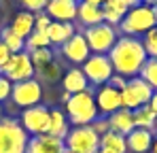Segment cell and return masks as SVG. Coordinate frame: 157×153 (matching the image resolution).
Wrapping results in <instances>:
<instances>
[{"label": "cell", "instance_id": "obj_33", "mask_svg": "<svg viewBox=\"0 0 157 153\" xmlns=\"http://www.w3.org/2000/svg\"><path fill=\"white\" fill-rule=\"evenodd\" d=\"M51 17L45 13V11H40V13H34V30H38V32H47V28L51 26Z\"/></svg>", "mask_w": 157, "mask_h": 153}, {"label": "cell", "instance_id": "obj_42", "mask_svg": "<svg viewBox=\"0 0 157 153\" xmlns=\"http://www.w3.org/2000/svg\"><path fill=\"white\" fill-rule=\"evenodd\" d=\"M151 149H153V153H157V138L153 140V147H151Z\"/></svg>", "mask_w": 157, "mask_h": 153}, {"label": "cell", "instance_id": "obj_41", "mask_svg": "<svg viewBox=\"0 0 157 153\" xmlns=\"http://www.w3.org/2000/svg\"><path fill=\"white\" fill-rule=\"evenodd\" d=\"M140 4H147V6H157V0H140Z\"/></svg>", "mask_w": 157, "mask_h": 153}, {"label": "cell", "instance_id": "obj_39", "mask_svg": "<svg viewBox=\"0 0 157 153\" xmlns=\"http://www.w3.org/2000/svg\"><path fill=\"white\" fill-rule=\"evenodd\" d=\"M125 4H128V9H132V6H138L140 4V0H123Z\"/></svg>", "mask_w": 157, "mask_h": 153}, {"label": "cell", "instance_id": "obj_22", "mask_svg": "<svg viewBox=\"0 0 157 153\" xmlns=\"http://www.w3.org/2000/svg\"><path fill=\"white\" fill-rule=\"evenodd\" d=\"M72 34H77L75 24H62V22H51V26L47 28V36H49V43L62 47Z\"/></svg>", "mask_w": 157, "mask_h": 153}, {"label": "cell", "instance_id": "obj_15", "mask_svg": "<svg viewBox=\"0 0 157 153\" xmlns=\"http://www.w3.org/2000/svg\"><path fill=\"white\" fill-rule=\"evenodd\" d=\"M66 149L64 140L53 138L49 134H40V136H30L26 145V153H62Z\"/></svg>", "mask_w": 157, "mask_h": 153}, {"label": "cell", "instance_id": "obj_31", "mask_svg": "<svg viewBox=\"0 0 157 153\" xmlns=\"http://www.w3.org/2000/svg\"><path fill=\"white\" fill-rule=\"evenodd\" d=\"M142 45H144V51H147V57H155L157 60V26L142 36Z\"/></svg>", "mask_w": 157, "mask_h": 153}, {"label": "cell", "instance_id": "obj_19", "mask_svg": "<svg viewBox=\"0 0 157 153\" xmlns=\"http://www.w3.org/2000/svg\"><path fill=\"white\" fill-rule=\"evenodd\" d=\"M77 19L81 26L85 28H91V26H98L104 22V13H102V6H96V4H89V2H78L77 9Z\"/></svg>", "mask_w": 157, "mask_h": 153}, {"label": "cell", "instance_id": "obj_25", "mask_svg": "<svg viewBox=\"0 0 157 153\" xmlns=\"http://www.w3.org/2000/svg\"><path fill=\"white\" fill-rule=\"evenodd\" d=\"M0 43L6 45V49L11 53H19V51H26V38H21L19 34H15L9 26L0 30Z\"/></svg>", "mask_w": 157, "mask_h": 153}, {"label": "cell", "instance_id": "obj_21", "mask_svg": "<svg viewBox=\"0 0 157 153\" xmlns=\"http://www.w3.org/2000/svg\"><path fill=\"white\" fill-rule=\"evenodd\" d=\"M98 153H128V140H125V136L108 130L106 134L100 136Z\"/></svg>", "mask_w": 157, "mask_h": 153}, {"label": "cell", "instance_id": "obj_24", "mask_svg": "<svg viewBox=\"0 0 157 153\" xmlns=\"http://www.w3.org/2000/svg\"><path fill=\"white\" fill-rule=\"evenodd\" d=\"M15 34H19L21 38H28L32 32H34V13H30V11H19L15 17H13V22L9 26Z\"/></svg>", "mask_w": 157, "mask_h": 153}, {"label": "cell", "instance_id": "obj_40", "mask_svg": "<svg viewBox=\"0 0 157 153\" xmlns=\"http://www.w3.org/2000/svg\"><path fill=\"white\" fill-rule=\"evenodd\" d=\"M83 2H89V4H96V6H102L106 0H83Z\"/></svg>", "mask_w": 157, "mask_h": 153}, {"label": "cell", "instance_id": "obj_34", "mask_svg": "<svg viewBox=\"0 0 157 153\" xmlns=\"http://www.w3.org/2000/svg\"><path fill=\"white\" fill-rule=\"evenodd\" d=\"M11 94H13V83H11L4 75H0V104L9 100Z\"/></svg>", "mask_w": 157, "mask_h": 153}, {"label": "cell", "instance_id": "obj_36", "mask_svg": "<svg viewBox=\"0 0 157 153\" xmlns=\"http://www.w3.org/2000/svg\"><path fill=\"white\" fill-rule=\"evenodd\" d=\"M125 83H128V79H125V76L113 75L110 79H108V83H106V85H110V87H115V89H119V92H121V89L125 87Z\"/></svg>", "mask_w": 157, "mask_h": 153}, {"label": "cell", "instance_id": "obj_7", "mask_svg": "<svg viewBox=\"0 0 157 153\" xmlns=\"http://www.w3.org/2000/svg\"><path fill=\"white\" fill-rule=\"evenodd\" d=\"M64 147L72 153H98L100 136L91 130V126L70 128L68 136L64 138Z\"/></svg>", "mask_w": 157, "mask_h": 153}, {"label": "cell", "instance_id": "obj_28", "mask_svg": "<svg viewBox=\"0 0 157 153\" xmlns=\"http://www.w3.org/2000/svg\"><path fill=\"white\" fill-rule=\"evenodd\" d=\"M140 79L142 81H147L151 87H153V92H157V60L155 57H147V62H144V66L140 68Z\"/></svg>", "mask_w": 157, "mask_h": 153}, {"label": "cell", "instance_id": "obj_43", "mask_svg": "<svg viewBox=\"0 0 157 153\" xmlns=\"http://www.w3.org/2000/svg\"><path fill=\"white\" fill-rule=\"evenodd\" d=\"M153 11H155V22H157V6H153Z\"/></svg>", "mask_w": 157, "mask_h": 153}, {"label": "cell", "instance_id": "obj_11", "mask_svg": "<svg viewBox=\"0 0 157 153\" xmlns=\"http://www.w3.org/2000/svg\"><path fill=\"white\" fill-rule=\"evenodd\" d=\"M13 104L21 106V108H30L36 106L43 100V85L36 79H28V81H19L13 83V94H11Z\"/></svg>", "mask_w": 157, "mask_h": 153}, {"label": "cell", "instance_id": "obj_10", "mask_svg": "<svg viewBox=\"0 0 157 153\" xmlns=\"http://www.w3.org/2000/svg\"><path fill=\"white\" fill-rule=\"evenodd\" d=\"M0 75H4L11 83H19V81H28V79H34L36 70L32 66V60H30V53L28 51H19V53H13L9 57V62L0 68Z\"/></svg>", "mask_w": 157, "mask_h": 153}, {"label": "cell", "instance_id": "obj_44", "mask_svg": "<svg viewBox=\"0 0 157 153\" xmlns=\"http://www.w3.org/2000/svg\"><path fill=\"white\" fill-rule=\"evenodd\" d=\"M153 132H157V119H155V128H153Z\"/></svg>", "mask_w": 157, "mask_h": 153}, {"label": "cell", "instance_id": "obj_16", "mask_svg": "<svg viewBox=\"0 0 157 153\" xmlns=\"http://www.w3.org/2000/svg\"><path fill=\"white\" fill-rule=\"evenodd\" d=\"M128 140V151L130 153H149L153 147V130H142V128H134L130 134L125 136Z\"/></svg>", "mask_w": 157, "mask_h": 153}, {"label": "cell", "instance_id": "obj_13", "mask_svg": "<svg viewBox=\"0 0 157 153\" xmlns=\"http://www.w3.org/2000/svg\"><path fill=\"white\" fill-rule=\"evenodd\" d=\"M77 9H78V0H49L45 13L53 22L72 24L77 19Z\"/></svg>", "mask_w": 157, "mask_h": 153}, {"label": "cell", "instance_id": "obj_12", "mask_svg": "<svg viewBox=\"0 0 157 153\" xmlns=\"http://www.w3.org/2000/svg\"><path fill=\"white\" fill-rule=\"evenodd\" d=\"M62 55L68 60V62H72V64H83L89 55H91V51H89V45H87V41H85V36H83V32L81 34H72L64 45H62Z\"/></svg>", "mask_w": 157, "mask_h": 153}, {"label": "cell", "instance_id": "obj_46", "mask_svg": "<svg viewBox=\"0 0 157 153\" xmlns=\"http://www.w3.org/2000/svg\"><path fill=\"white\" fill-rule=\"evenodd\" d=\"M0 117H2V104H0Z\"/></svg>", "mask_w": 157, "mask_h": 153}, {"label": "cell", "instance_id": "obj_1", "mask_svg": "<svg viewBox=\"0 0 157 153\" xmlns=\"http://www.w3.org/2000/svg\"><path fill=\"white\" fill-rule=\"evenodd\" d=\"M108 57L113 62L115 75H121L125 79L140 75V68L147 62V51L140 38L136 36H119L113 49L108 51Z\"/></svg>", "mask_w": 157, "mask_h": 153}, {"label": "cell", "instance_id": "obj_26", "mask_svg": "<svg viewBox=\"0 0 157 153\" xmlns=\"http://www.w3.org/2000/svg\"><path fill=\"white\" fill-rule=\"evenodd\" d=\"M132 115H134V124H136V128H142V130H153V128H155L157 115L151 111L149 104H144V106L132 111Z\"/></svg>", "mask_w": 157, "mask_h": 153}, {"label": "cell", "instance_id": "obj_8", "mask_svg": "<svg viewBox=\"0 0 157 153\" xmlns=\"http://www.w3.org/2000/svg\"><path fill=\"white\" fill-rule=\"evenodd\" d=\"M83 75L87 76L89 85H106L108 79L115 75L113 70V62L104 53H91L83 64H81Z\"/></svg>", "mask_w": 157, "mask_h": 153}, {"label": "cell", "instance_id": "obj_5", "mask_svg": "<svg viewBox=\"0 0 157 153\" xmlns=\"http://www.w3.org/2000/svg\"><path fill=\"white\" fill-rule=\"evenodd\" d=\"M83 36H85L91 53H104V55H108V51L113 49V45L119 38L117 28L108 26L106 22H102V24H98V26H91V28H85Z\"/></svg>", "mask_w": 157, "mask_h": 153}, {"label": "cell", "instance_id": "obj_37", "mask_svg": "<svg viewBox=\"0 0 157 153\" xmlns=\"http://www.w3.org/2000/svg\"><path fill=\"white\" fill-rule=\"evenodd\" d=\"M11 55H13V53L6 49V45H4V43H0V68L9 62V57H11Z\"/></svg>", "mask_w": 157, "mask_h": 153}, {"label": "cell", "instance_id": "obj_45", "mask_svg": "<svg viewBox=\"0 0 157 153\" xmlns=\"http://www.w3.org/2000/svg\"><path fill=\"white\" fill-rule=\"evenodd\" d=\"M62 153H72V151H68V149H64V151H62Z\"/></svg>", "mask_w": 157, "mask_h": 153}, {"label": "cell", "instance_id": "obj_4", "mask_svg": "<svg viewBox=\"0 0 157 153\" xmlns=\"http://www.w3.org/2000/svg\"><path fill=\"white\" fill-rule=\"evenodd\" d=\"M28 134L17 119L0 117V153H26Z\"/></svg>", "mask_w": 157, "mask_h": 153}, {"label": "cell", "instance_id": "obj_3", "mask_svg": "<svg viewBox=\"0 0 157 153\" xmlns=\"http://www.w3.org/2000/svg\"><path fill=\"white\" fill-rule=\"evenodd\" d=\"M157 26L155 22V11L153 6H147V4H138V6H132L130 11L125 13L123 22L119 24V30L123 36H144L149 30H153Z\"/></svg>", "mask_w": 157, "mask_h": 153}, {"label": "cell", "instance_id": "obj_29", "mask_svg": "<svg viewBox=\"0 0 157 153\" xmlns=\"http://www.w3.org/2000/svg\"><path fill=\"white\" fill-rule=\"evenodd\" d=\"M47 47H51L47 32H38V30H34V32L26 38V51H28V53H30V51H36V49H47Z\"/></svg>", "mask_w": 157, "mask_h": 153}, {"label": "cell", "instance_id": "obj_17", "mask_svg": "<svg viewBox=\"0 0 157 153\" xmlns=\"http://www.w3.org/2000/svg\"><path fill=\"white\" fill-rule=\"evenodd\" d=\"M106 119H108L110 132H117V134H121V136H128L132 130L136 128L134 115H132V111H128V108H119V111L110 113Z\"/></svg>", "mask_w": 157, "mask_h": 153}, {"label": "cell", "instance_id": "obj_30", "mask_svg": "<svg viewBox=\"0 0 157 153\" xmlns=\"http://www.w3.org/2000/svg\"><path fill=\"white\" fill-rule=\"evenodd\" d=\"M30 60H32V66H34V70H38V68H43V66H47L49 62H53V60H55V55H53L51 47H47V49L30 51Z\"/></svg>", "mask_w": 157, "mask_h": 153}, {"label": "cell", "instance_id": "obj_9", "mask_svg": "<svg viewBox=\"0 0 157 153\" xmlns=\"http://www.w3.org/2000/svg\"><path fill=\"white\" fill-rule=\"evenodd\" d=\"M49 121H51V111L45 104H36L24 108L19 115V126L24 128V132L30 136H40L49 132Z\"/></svg>", "mask_w": 157, "mask_h": 153}, {"label": "cell", "instance_id": "obj_23", "mask_svg": "<svg viewBox=\"0 0 157 153\" xmlns=\"http://www.w3.org/2000/svg\"><path fill=\"white\" fill-rule=\"evenodd\" d=\"M68 132H70V121H68V117H66V113H62L59 108H53L51 111V121H49V136L53 138H59V140H64L66 136H68Z\"/></svg>", "mask_w": 157, "mask_h": 153}, {"label": "cell", "instance_id": "obj_27", "mask_svg": "<svg viewBox=\"0 0 157 153\" xmlns=\"http://www.w3.org/2000/svg\"><path fill=\"white\" fill-rule=\"evenodd\" d=\"M38 76L36 81H45V83H53V81H57L59 76H62V66L53 60V62H49L47 66H43V68H38L36 70V75Z\"/></svg>", "mask_w": 157, "mask_h": 153}, {"label": "cell", "instance_id": "obj_6", "mask_svg": "<svg viewBox=\"0 0 157 153\" xmlns=\"http://www.w3.org/2000/svg\"><path fill=\"white\" fill-rule=\"evenodd\" d=\"M153 96V87L142 81L140 76H132L128 79L125 87L121 89V108H128V111H136L144 104H149Z\"/></svg>", "mask_w": 157, "mask_h": 153}, {"label": "cell", "instance_id": "obj_38", "mask_svg": "<svg viewBox=\"0 0 157 153\" xmlns=\"http://www.w3.org/2000/svg\"><path fill=\"white\" fill-rule=\"evenodd\" d=\"M149 106H151V111L157 115V92H153V96H151V100H149Z\"/></svg>", "mask_w": 157, "mask_h": 153}, {"label": "cell", "instance_id": "obj_35", "mask_svg": "<svg viewBox=\"0 0 157 153\" xmlns=\"http://www.w3.org/2000/svg\"><path fill=\"white\" fill-rule=\"evenodd\" d=\"M91 130H94V132H96L98 136L106 134V132L110 130V128H108V119H106V117H98V119H96V121L91 124Z\"/></svg>", "mask_w": 157, "mask_h": 153}, {"label": "cell", "instance_id": "obj_18", "mask_svg": "<svg viewBox=\"0 0 157 153\" xmlns=\"http://www.w3.org/2000/svg\"><path fill=\"white\" fill-rule=\"evenodd\" d=\"M62 87H64L66 94L75 96V94L85 92L89 87V81H87V76L83 75L81 68H70V70H66L64 76H62Z\"/></svg>", "mask_w": 157, "mask_h": 153}, {"label": "cell", "instance_id": "obj_14", "mask_svg": "<svg viewBox=\"0 0 157 153\" xmlns=\"http://www.w3.org/2000/svg\"><path fill=\"white\" fill-rule=\"evenodd\" d=\"M96 106H98L100 115L108 117L110 113L121 108V92L110 85H100L96 92Z\"/></svg>", "mask_w": 157, "mask_h": 153}, {"label": "cell", "instance_id": "obj_20", "mask_svg": "<svg viewBox=\"0 0 157 153\" xmlns=\"http://www.w3.org/2000/svg\"><path fill=\"white\" fill-rule=\"evenodd\" d=\"M128 4L123 0H106L102 4V13H104V22L113 28H119V24L123 22L125 13H128Z\"/></svg>", "mask_w": 157, "mask_h": 153}, {"label": "cell", "instance_id": "obj_32", "mask_svg": "<svg viewBox=\"0 0 157 153\" xmlns=\"http://www.w3.org/2000/svg\"><path fill=\"white\" fill-rule=\"evenodd\" d=\"M19 2H21L24 11H30V13H40L49 4V0H19Z\"/></svg>", "mask_w": 157, "mask_h": 153}, {"label": "cell", "instance_id": "obj_2", "mask_svg": "<svg viewBox=\"0 0 157 153\" xmlns=\"http://www.w3.org/2000/svg\"><path fill=\"white\" fill-rule=\"evenodd\" d=\"M66 117L75 128L91 126L100 117L98 106H96V92L91 87H87L85 92L70 96V100L66 102Z\"/></svg>", "mask_w": 157, "mask_h": 153}]
</instances>
